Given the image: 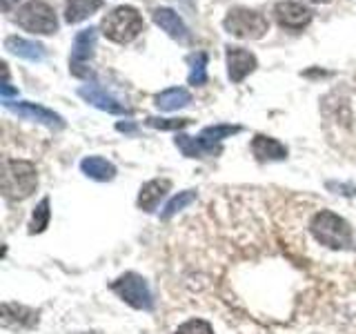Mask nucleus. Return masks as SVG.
<instances>
[{"instance_id": "obj_22", "label": "nucleus", "mask_w": 356, "mask_h": 334, "mask_svg": "<svg viewBox=\"0 0 356 334\" xmlns=\"http://www.w3.org/2000/svg\"><path fill=\"white\" fill-rule=\"evenodd\" d=\"M207 54L205 51H198L189 58V85H205L207 83Z\"/></svg>"}, {"instance_id": "obj_4", "label": "nucleus", "mask_w": 356, "mask_h": 334, "mask_svg": "<svg viewBox=\"0 0 356 334\" xmlns=\"http://www.w3.org/2000/svg\"><path fill=\"white\" fill-rule=\"evenodd\" d=\"M38 185L36 167L29 161H7L5 163V194L11 200H22L31 196Z\"/></svg>"}, {"instance_id": "obj_30", "label": "nucleus", "mask_w": 356, "mask_h": 334, "mask_svg": "<svg viewBox=\"0 0 356 334\" xmlns=\"http://www.w3.org/2000/svg\"><path fill=\"white\" fill-rule=\"evenodd\" d=\"M312 3H327V0H312Z\"/></svg>"}, {"instance_id": "obj_20", "label": "nucleus", "mask_w": 356, "mask_h": 334, "mask_svg": "<svg viewBox=\"0 0 356 334\" xmlns=\"http://www.w3.org/2000/svg\"><path fill=\"white\" fill-rule=\"evenodd\" d=\"M238 132H241L238 125H211V127H205L203 132H200L198 138L203 141L211 152L218 154L220 152V141L229 138V136H234V134H238Z\"/></svg>"}, {"instance_id": "obj_17", "label": "nucleus", "mask_w": 356, "mask_h": 334, "mask_svg": "<svg viewBox=\"0 0 356 334\" xmlns=\"http://www.w3.org/2000/svg\"><path fill=\"white\" fill-rule=\"evenodd\" d=\"M100 7H103V0H67L65 20L70 25H78V22H83L92 14H96Z\"/></svg>"}, {"instance_id": "obj_11", "label": "nucleus", "mask_w": 356, "mask_h": 334, "mask_svg": "<svg viewBox=\"0 0 356 334\" xmlns=\"http://www.w3.org/2000/svg\"><path fill=\"white\" fill-rule=\"evenodd\" d=\"M78 96H81L83 100H87L89 105L107 111V114H129V109L125 105H120L114 96L105 94L98 85H83L81 89H78Z\"/></svg>"}, {"instance_id": "obj_15", "label": "nucleus", "mask_w": 356, "mask_h": 334, "mask_svg": "<svg viewBox=\"0 0 356 334\" xmlns=\"http://www.w3.org/2000/svg\"><path fill=\"white\" fill-rule=\"evenodd\" d=\"M252 152L259 161H283L287 156V148L283 143H278L272 136H263V134L254 136Z\"/></svg>"}, {"instance_id": "obj_6", "label": "nucleus", "mask_w": 356, "mask_h": 334, "mask_svg": "<svg viewBox=\"0 0 356 334\" xmlns=\"http://www.w3.org/2000/svg\"><path fill=\"white\" fill-rule=\"evenodd\" d=\"M111 289L125 301V303H129L131 308L136 310H149L152 308V292L147 287V281H145L143 276L134 274V272H127L122 274L118 281L111 283Z\"/></svg>"}, {"instance_id": "obj_21", "label": "nucleus", "mask_w": 356, "mask_h": 334, "mask_svg": "<svg viewBox=\"0 0 356 334\" xmlns=\"http://www.w3.org/2000/svg\"><path fill=\"white\" fill-rule=\"evenodd\" d=\"M176 148L181 150L187 159H205V156H216L198 136L192 138V136H185V134H178V136H176Z\"/></svg>"}, {"instance_id": "obj_28", "label": "nucleus", "mask_w": 356, "mask_h": 334, "mask_svg": "<svg viewBox=\"0 0 356 334\" xmlns=\"http://www.w3.org/2000/svg\"><path fill=\"white\" fill-rule=\"evenodd\" d=\"M116 129H118V132H134V129H136V127H134L131 122H118V125H116Z\"/></svg>"}, {"instance_id": "obj_26", "label": "nucleus", "mask_w": 356, "mask_h": 334, "mask_svg": "<svg viewBox=\"0 0 356 334\" xmlns=\"http://www.w3.org/2000/svg\"><path fill=\"white\" fill-rule=\"evenodd\" d=\"M176 334H214V330H211L207 321L192 319V321L183 323V326L176 330Z\"/></svg>"}, {"instance_id": "obj_1", "label": "nucleus", "mask_w": 356, "mask_h": 334, "mask_svg": "<svg viewBox=\"0 0 356 334\" xmlns=\"http://www.w3.org/2000/svg\"><path fill=\"white\" fill-rule=\"evenodd\" d=\"M100 29H103V33L111 42L127 45L145 29V20L138 14V9L116 7L114 11H109V14L103 18V22H100Z\"/></svg>"}, {"instance_id": "obj_7", "label": "nucleus", "mask_w": 356, "mask_h": 334, "mask_svg": "<svg viewBox=\"0 0 356 334\" xmlns=\"http://www.w3.org/2000/svg\"><path fill=\"white\" fill-rule=\"evenodd\" d=\"M94 49H96V29H94V27H89V29L78 31V33H76V38H74L72 58H70V70H72L74 76L83 78V76L89 74L87 63L92 61Z\"/></svg>"}, {"instance_id": "obj_14", "label": "nucleus", "mask_w": 356, "mask_h": 334, "mask_svg": "<svg viewBox=\"0 0 356 334\" xmlns=\"http://www.w3.org/2000/svg\"><path fill=\"white\" fill-rule=\"evenodd\" d=\"M172 183L167 178H156V181H149L140 187V194H138V207L145 212H154L159 207L161 198L170 192Z\"/></svg>"}, {"instance_id": "obj_16", "label": "nucleus", "mask_w": 356, "mask_h": 334, "mask_svg": "<svg viewBox=\"0 0 356 334\" xmlns=\"http://www.w3.org/2000/svg\"><path fill=\"white\" fill-rule=\"evenodd\" d=\"M5 49H9L18 58H25L29 63H40L44 58V47L33 40H25L18 36H9L5 38Z\"/></svg>"}, {"instance_id": "obj_19", "label": "nucleus", "mask_w": 356, "mask_h": 334, "mask_svg": "<svg viewBox=\"0 0 356 334\" xmlns=\"http://www.w3.org/2000/svg\"><path fill=\"white\" fill-rule=\"evenodd\" d=\"M192 103V96H189L187 89L183 87H170L161 92L156 96V107L163 109V111H176V109H183Z\"/></svg>"}, {"instance_id": "obj_3", "label": "nucleus", "mask_w": 356, "mask_h": 334, "mask_svg": "<svg viewBox=\"0 0 356 334\" xmlns=\"http://www.w3.org/2000/svg\"><path fill=\"white\" fill-rule=\"evenodd\" d=\"M222 27L227 33H232L234 38H245V40H259L263 38L267 29H270V22L263 14L254 9H245V7H234L227 11L225 20H222Z\"/></svg>"}, {"instance_id": "obj_8", "label": "nucleus", "mask_w": 356, "mask_h": 334, "mask_svg": "<svg viewBox=\"0 0 356 334\" xmlns=\"http://www.w3.org/2000/svg\"><path fill=\"white\" fill-rule=\"evenodd\" d=\"M5 107L9 111H14L16 116L20 118H27V120H36V122H42V125L47 127H56L60 129L65 127V120L56 114V111L42 107V105H36V103H27V100H5Z\"/></svg>"}, {"instance_id": "obj_10", "label": "nucleus", "mask_w": 356, "mask_h": 334, "mask_svg": "<svg viewBox=\"0 0 356 334\" xmlns=\"http://www.w3.org/2000/svg\"><path fill=\"white\" fill-rule=\"evenodd\" d=\"M227 76L232 83H243L256 70V56L243 47H227Z\"/></svg>"}, {"instance_id": "obj_29", "label": "nucleus", "mask_w": 356, "mask_h": 334, "mask_svg": "<svg viewBox=\"0 0 356 334\" xmlns=\"http://www.w3.org/2000/svg\"><path fill=\"white\" fill-rule=\"evenodd\" d=\"M16 3H18V0H0V5H3V9H5V11H9V9L14 7Z\"/></svg>"}, {"instance_id": "obj_18", "label": "nucleus", "mask_w": 356, "mask_h": 334, "mask_svg": "<svg viewBox=\"0 0 356 334\" xmlns=\"http://www.w3.org/2000/svg\"><path fill=\"white\" fill-rule=\"evenodd\" d=\"M81 170H83L85 176L94 178V181H100V183L111 181V178L116 176V167L111 165L109 161L100 159V156H87V159H83L81 161Z\"/></svg>"}, {"instance_id": "obj_23", "label": "nucleus", "mask_w": 356, "mask_h": 334, "mask_svg": "<svg viewBox=\"0 0 356 334\" xmlns=\"http://www.w3.org/2000/svg\"><path fill=\"white\" fill-rule=\"evenodd\" d=\"M49 198H42L38 207L33 209V216H31V223H29V234H40L44 232V228L49 225Z\"/></svg>"}, {"instance_id": "obj_5", "label": "nucleus", "mask_w": 356, "mask_h": 334, "mask_svg": "<svg viewBox=\"0 0 356 334\" xmlns=\"http://www.w3.org/2000/svg\"><path fill=\"white\" fill-rule=\"evenodd\" d=\"M16 22L22 29L31 33H42V36H49V33L58 29L56 11L42 0H29V3L22 5L16 11Z\"/></svg>"}, {"instance_id": "obj_12", "label": "nucleus", "mask_w": 356, "mask_h": 334, "mask_svg": "<svg viewBox=\"0 0 356 334\" xmlns=\"http://www.w3.org/2000/svg\"><path fill=\"white\" fill-rule=\"evenodd\" d=\"M152 18H154L156 25H159L170 38L181 40V42H185L189 38V31L185 27V22L181 20V16H178L176 11L167 9V7H159V9L152 11Z\"/></svg>"}, {"instance_id": "obj_24", "label": "nucleus", "mask_w": 356, "mask_h": 334, "mask_svg": "<svg viewBox=\"0 0 356 334\" xmlns=\"http://www.w3.org/2000/svg\"><path fill=\"white\" fill-rule=\"evenodd\" d=\"M196 200V192L194 189H185V192H178L170 203L165 205V209H163V218H172L176 212H181V209H185L189 203H194Z\"/></svg>"}, {"instance_id": "obj_2", "label": "nucleus", "mask_w": 356, "mask_h": 334, "mask_svg": "<svg viewBox=\"0 0 356 334\" xmlns=\"http://www.w3.org/2000/svg\"><path fill=\"white\" fill-rule=\"evenodd\" d=\"M309 230L314 234V239L330 250H345V248H350V243H352L350 225L330 209L318 212V214L312 218Z\"/></svg>"}, {"instance_id": "obj_13", "label": "nucleus", "mask_w": 356, "mask_h": 334, "mask_svg": "<svg viewBox=\"0 0 356 334\" xmlns=\"http://www.w3.org/2000/svg\"><path fill=\"white\" fill-rule=\"evenodd\" d=\"M38 323V312H33L29 308H22L16 303H5L3 305V326L5 328H18L27 330L33 328Z\"/></svg>"}, {"instance_id": "obj_9", "label": "nucleus", "mask_w": 356, "mask_h": 334, "mask_svg": "<svg viewBox=\"0 0 356 334\" xmlns=\"http://www.w3.org/2000/svg\"><path fill=\"white\" fill-rule=\"evenodd\" d=\"M274 14L278 25L283 29H292V31H300L305 29L312 22V9H307L300 3H292V0H283L274 7Z\"/></svg>"}, {"instance_id": "obj_25", "label": "nucleus", "mask_w": 356, "mask_h": 334, "mask_svg": "<svg viewBox=\"0 0 356 334\" xmlns=\"http://www.w3.org/2000/svg\"><path fill=\"white\" fill-rule=\"evenodd\" d=\"M147 125L154 129H163V132H176V129L187 127L189 118H156V116H149Z\"/></svg>"}, {"instance_id": "obj_27", "label": "nucleus", "mask_w": 356, "mask_h": 334, "mask_svg": "<svg viewBox=\"0 0 356 334\" xmlns=\"http://www.w3.org/2000/svg\"><path fill=\"white\" fill-rule=\"evenodd\" d=\"M0 92H3V98H5V100H9V96H16V94H18L16 89L9 85V81L3 83V87H0Z\"/></svg>"}]
</instances>
